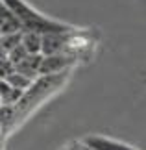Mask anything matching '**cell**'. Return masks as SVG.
I'll return each mask as SVG.
<instances>
[{
	"label": "cell",
	"mask_w": 146,
	"mask_h": 150,
	"mask_svg": "<svg viewBox=\"0 0 146 150\" xmlns=\"http://www.w3.org/2000/svg\"><path fill=\"white\" fill-rule=\"evenodd\" d=\"M4 56H6V50L2 48V45H0V57H4Z\"/></svg>",
	"instance_id": "obj_15"
},
{
	"label": "cell",
	"mask_w": 146,
	"mask_h": 150,
	"mask_svg": "<svg viewBox=\"0 0 146 150\" xmlns=\"http://www.w3.org/2000/svg\"><path fill=\"white\" fill-rule=\"evenodd\" d=\"M20 32V24L15 19V15L0 2V35H8V33Z\"/></svg>",
	"instance_id": "obj_7"
},
{
	"label": "cell",
	"mask_w": 146,
	"mask_h": 150,
	"mask_svg": "<svg viewBox=\"0 0 146 150\" xmlns=\"http://www.w3.org/2000/svg\"><path fill=\"white\" fill-rule=\"evenodd\" d=\"M20 33L22 32H15V33H8V35H0V45H2V48L6 50V54L15 48L17 45H20Z\"/></svg>",
	"instance_id": "obj_11"
},
{
	"label": "cell",
	"mask_w": 146,
	"mask_h": 150,
	"mask_svg": "<svg viewBox=\"0 0 146 150\" xmlns=\"http://www.w3.org/2000/svg\"><path fill=\"white\" fill-rule=\"evenodd\" d=\"M6 82H8L11 87H15V89H19V91H24L32 85V82L33 80H30V78H26V76H22V74H19V72H11L8 78H6Z\"/></svg>",
	"instance_id": "obj_10"
},
{
	"label": "cell",
	"mask_w": 146,
	"mask_h": 150,
	"mask_svg": "<svg viewBox=\"0 0 146 150\" xmlns=\"http://www.w3.org/2000/svg\"><path fill=\"white\" fill-rule=\"evenodd\" d=\"M20 45L26 50V54H41V35L33 32L20 33Z\"/></svg>",
	"instance_id": "obj_9"
},
{
	"label": "cell",
	"mask_w": 146,
	"mask_h": 150,
	"mask_svg": "<svg viewBox=\"0 0 146 150\" xmlns=\"http://www.w3.org/2000/svg\"><path fill=\"white\" fill-rule=\"evenodd\" d=\"M78 63V57L71 54H54V56H43L39 67V76H52V74L68 72Z\"/></svg>",
	"instance_id": "obj_4"
},
{
	"label": "cell",
	"mask_w": 146,
	"mask_h": 150,
	"mask_svg": "<svg viewBox=\"0 0 146 150\" xmlns=\"http://www.w3.org/2000/svg\"><path fill=\"white\" fill-rule=\"evenodd\" d=\"M28 54H26V50L22 48V45H17L15 48H11L8 54H6V57H8V59L13 63V65H17V63H19L20 59H24Z\"/></svg>",
	"instance_id": "obj_12"
},
{
	"label": "cell",
	"mask_w": 146,
	"mask_h": 150,
	"mask_svg": "<svg viewBox=\"0 0 146 150\" xmlns=\"http://www.w3.org/2000/svg\"><path fill=\"white\" fill-rule=\"evenodd\" d=\"M81 143L95 150H137L135 146H130L126 143L109 139V137H104V135H87Z\"/></svg>",
	"instance_id": "obj_5"
},
{
	"label": "cell",
	"mask_w": 146,
	"mask_h": 150,
	"mask_svg": "<svg viewBox=\"0 0 146 150\" xmlns=\"http://www.w3.org/2000/svg\"><path fill=\"white\" fill-rule=\"evenodd\" d=\"M67 150H85V148H83V145H81V143H72V145L68 146Z\"/></svg>",
	"instance_id": "obj_14"
},
{
	"label": "cell",
	"mask_w": 146,
	"mask_h": 150,
	"mask_svg": "<svg viewBox=\"0 0 146 150\" xmlns=\"http://www.w3.org/2000/svg\"><path fill=\"white\" fill-rule=\"evenodd\" d=\"M67 78H68V72H61V74H52V76H39L37 80H33L32 85L22 93L20 100L13 106L17 124H19L33 108H37L43 100L48 98L56 89H59L61 85L65 83Z\"/></svg>",
	"instance_id": "obj_2"
},
{
	"label": "cell",
	"mask_w": 146,
	"mask_h": 150,
	"mask_svg": "<svg viewBox=\"0 0 146 150\" xmlns=\"http://www.w3.org/2000/svg\"><path fill=\"white\" fill-rule=\"evenodd\" d=\"M0 137H2V126H0Z\"/></svg>",
	"instance_id": "obj_17"
},
{
	"label": "cell",
	"mask_w": 146,
	"mask_h": 150,
	"mask_svg": "<svg viewBox=\"0 0 146 150\" xmlns=\"http://www.w3.org/2000/svg\"><path fill=\"white\" fill-rule=\"evenodd\" d=\"M41 59H43V54H28L24 59H20L15 65V72H19V74H22V76H26L30 80H37Z\"/></svg>",
	"instance_id": "obj_6"
},
{
	"label": "cell",
	"mask_w": 146,
	"mask_h": 150,
	"mask_svg": "<svg viewBox=\"0 0 146 150\" xmlns=\"http://www.w3.org/2000/svg\"><path fill=\"white\" fill-rule=\"evenodd\" d=\"M22 91L11 87L6 80H0V106H15L20 100Z\"/></svg>",
	"instance_id": "obj_8"
},
{
	"label": "cell",
	"mask_w": 146,
	"mask_h": 150,
	"mask_svg": "<svg viewBox=\"0 0 146 150\" xmlns=\"http://www.w3.org/2000/svg\"><path fill=\"white\" fill-rule=\"evenodd\" d=\"M11 72H15V65L6 56L0 57V80H6Z\"/></svg>",
	"instance_id": "obj_13"
},
{
	"label": "cell",
	"mask_w": 146,
	"mask_h": 150,
	"mask_svg": "<svg viewBox=\"0 0 146 150\" xmlns=\"http://www.w3.org/2000/svg\"><path fill=\"white\" fill-rule=\"evenodd\" d=\"M80 30L63 32V33H44L41 35V54L54 56V54H71L74 56V37ZM76 57V56H74Z\"/></svg>",
	"instance_id": "obj_3"
},
{
	"label": "cell",
	"mask_w": 146,
	"mask_h": 150,
	"mask_svg": "<svg viewBox=\"0 0 146 150\" xmlns=\"http://www.w3.org/2000/svg\"><path fill=\"white\" fill-rule=\"evenodd\" d=\"M81 145H83V143H81ZM83 148H85V150H95V148H91V146H85V145H83Z\"/></svg>",
	"instance_id": "obj_16"
},
{
	"label": "cell",
	"mask_w": 146,
	"mask_h": 150,
	"mask_svg": "<svg viewBox=\"0 0 146 150\" xmlns=\"http://www.w3.org/2000/svg\"><path fill=\"white\" fill-rule=\"evenodd\" d=\"M0 2L15 15V19L20 24V32H33L39 35H44V33H63L74 30L71 24L44 17L32 6H28L24 0H0Z\"/></svg>",
	"instance_id": "obj_1"
}]
</instances>
